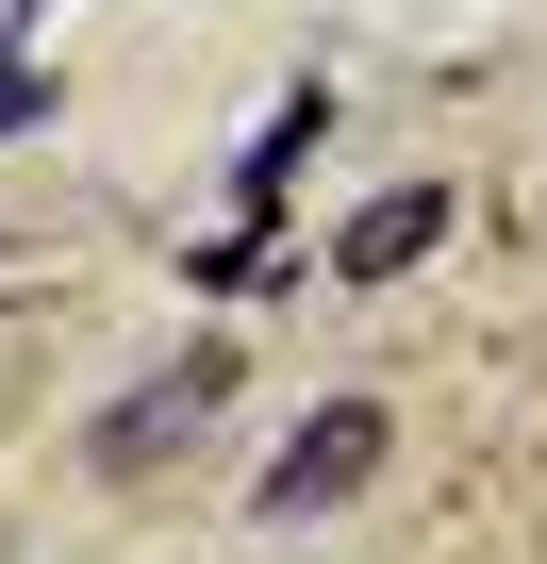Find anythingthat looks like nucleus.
<instances>
[{
  "label": "nucleus",
  "mask_w": 547,
  "mask_h": 564,
  "mask_svg": "<svg viewBox=\"0 0 547 564\" xmlns=\"http://www.w3.org/2000/svg\"><path fill=\"white\" fill-rule=\"evenodd\" d=\"M365 465H382V415H365V399H332V415H299V448L265 465V498H249V514H283V531H299V514H332Z\"/></svg>",
  "instance_id": "f257e3e1"
},
{
  "label": "nucleus",
  "mask_w": 547,
  "mask_h": 564,
  "mask_svg": "<svg viewBox=\"0 0 547 564\" xmlns=\"http://www.w3.org/2000/svg\"><path fill=\"white\" fill-rule=\"evenodd\" d=\"M216 399H232V349H183V366H166L133 415H100V465H117V481H133V465H166V448H183Z\"/></svg>",
  "instance_id": "f03ea898"
},
{
  "label": "nucleus",
  "mask_w": 547,
  "mask_h": 564,
  "mask_svg": "<svg viewBox=\"0 0 547 564\" xmlns=\"http://www.w3.org/2000/svg\"><path fill=\"white\" fill-rule=\"evenodd\" d=\"M431 232H448V183H398V199H365V216L332 232V265H349V282H398Z\"/></svg>",
  "instance_id": "7ed1b4c3"
},
{
  "label": "nucleus",
  "mask_w": 547,
  "mask_h": 564,
  "mask_svg": "<svg viewBox=\"0 0 547 564\" xmlns=\"http://www.w3.org/2000/svg\"><path fill=\"white\" fill-rule=\"evenodd\" d=\"M34 117H51V84H34V67H0V133H34Z\"/></svg>",
  "instance_id": "20e7f679"
}]
</instances>
